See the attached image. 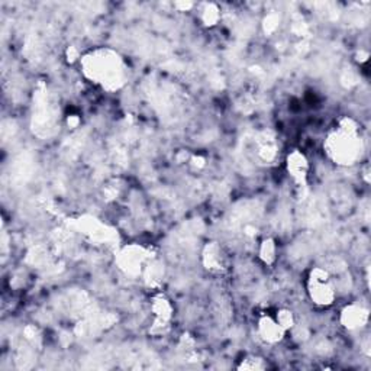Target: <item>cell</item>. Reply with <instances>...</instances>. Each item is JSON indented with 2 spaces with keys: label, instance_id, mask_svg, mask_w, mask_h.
I'll return each instance as SVG.
<instances>
[{
  "label": "cell",
  "instance_id": "obj_1",
  "mask_svg": "<svg viewBox=\"0 0 371 371\" xmlns=\"http://www.w3.org/2000/svg\"><path fill=\"white\" fill-rule=\"evenodd\" d=\"M84 77L105 90H119L127 80V68L122 57L111 48H96L80 58Z\"/></svg>",
  "mask_w": 371,
  "mask_h": 371
},
{
  "label": "cell",
  "instance_id": "obj_2",
  "mask_svg": "<svg viewBox=\"0 0 371 371\" xmlns=\"http://www.w3.org/2000/svg\"><path fill=\"white\" fill-rule=\"evenodd\" d=\"M324 146L334 163L341 165L353 164L358 158L361 150L357 123L351 119H342L339 127L328 135Z\"/></svg>",
  "mask_w": 371,
  "mask_h": 371
},
{
  "label": "cell",
  "instance_id": "obj_3",
  "mask_svg": "<svg viewBox=\"0 0 371 371\" xmlns=\"http://www.w3.org/2000/svg\"><path fill=\"white\" fill-rule=\"evenodd\" d=\"M293 313L287 309H279L275 315L264 312L258 317V335L268 344H276L284 338V334L293 328Z\"/></svg>",
  "mask_w": 371,
  "mask_h": 371
},
{
  "label": "cell",
  "instance_id": "obj_4",
  "mask_svg": "<svg viewBox=\"0 0 371 371\" xmlns=\"http://www.w3.org/2000/svg\"><path fill=\"white\" fill-rule=\"evenodd\" d=\"M308 293L310 301L317 306H329L337 298L334 282L327 270L316 267L308 277Z\"/></svg>",
  "mask_w": 371,
  "mask_h": 371
},
{
  "label": "cell",
  "instance_id": "obj_5",
  "mask_svg": "<svg viewBox=\"0 0 371 371\" xmlns=\"http://www.w3.org/2000/svg\"><path fill=\"white\" fill-rule=\"evenodd\" d=\"M146 253L141 246H127L119 254V265L130 275H138L145 264Z\"/></svg>",
  "mask_w": 371,
  "mask_h": 371
},
{
  "label": "cell",
  "instance_id": "obj_6",
  "mask_svg": "<svg viewBox=\"0 0 371 371\" xmlns=\"http://www.w3.org/2000/svg\"><path fill=\"white\" fill-rule=\"evenodd\" d=\"M308 161L303 154L299 151H293L289 158H287V170L290 172V176L298 182V183H305L308 177Z\"/></svg>",
  "mask_w": 371,
  "mask_h": 371
},
{
  "label": "cell",
  "instance_id": "obj_7",
  "mask_svg": "<svg viewBox=\"0 0 371 371\" xmlns=\"http://www.w3.org/2000/svg\"><path fill=\"white\" fill-rule=\"evenodd\" d=\"M367 317H368V313L365 309L351 305L342 312V324L348 329L361 328L367 322Z\"/></svg>",
  "mask_w": 371,
  "mask_h": 371
},
{
  "label": "cell",
  "instance_id": "obj_8",
  "mask_svg": "<svg viewBox=\"0 0 371 371\" xmlns=\"http://www.w3.org/2000/svg\"><path fill=\"white\" fill-rule=\"evenodd\" d=\"M153 312L156 315V319L161 325H165L167 320L171 316V306L164 296H157L153 303Z\"/></svg>",
  "mask_w": 371,
  "mask_h": 371
},
{
  "label": "cell",
  "instance_id": "obj_9",
  "mask_svg": "<svg viewBox=\"0 0 371 371\" xmlns=\"http://www.w3.org/2000/svg\"><path fill=\"white\" fill-rule=\"evenodd\" d=\"M261 256L265 261H271L275 258V245L273 242H270V241H265L263 244V250H261Z\"/></svg>",
  "mask_w": 371,
  "mask_h": 371
}]
</instances>
